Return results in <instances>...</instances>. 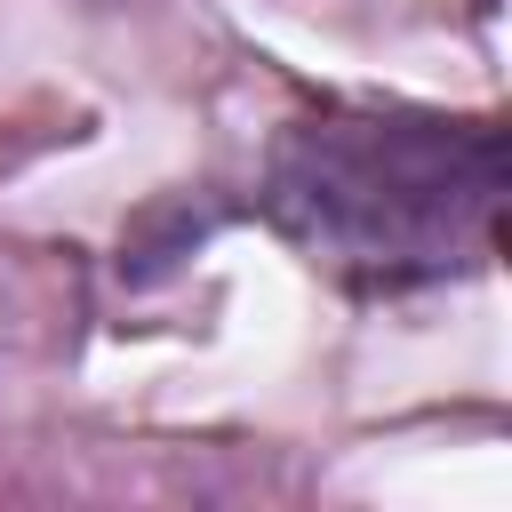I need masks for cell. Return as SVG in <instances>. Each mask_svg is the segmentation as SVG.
<instances>
[{
  "label": "cell",
  "mask_w": 512,
  "mask_h": 512,
  "mask_svg": "<svg viewBox=\"0 0 512 512\" xmlns=\"http://www.w3.org/2000/svg\"><path fill=\"white\" fill-rule=\"evenodd\" d=\"M280 224L360 280H432L496 248L504 136L400 112L304 120L272 160Z\"/></svg>",
  "instance_id": "6da1fadb"
}]
</instances>
